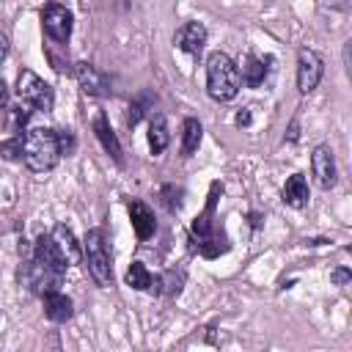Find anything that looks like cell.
Returning a JSON list of instances; mask_svg holds the SVG:
<instances>
[{"label":"cell","instance_id":"cell-1","mask_svg":"<svg viewBox=\"0 0 352 352\" xmlns=\"http://www.w3.org/2000/svg\"><path fill=\"white\" fill-rule=\"evenodd\" d=\"M66 258L58 253V248L52 245L50 234H41L33 245V256L30 261H25L22 267V283L33 292V294H50L58 292V286L66 278Z\"/></svg>","mask_w":352,"mask_h":352},{"label":"cell","instance_id":"cell-2","mask_svg":"<svg viewBox=\"0 0 352 352\" xmlns=\"http://www.w3.org/2000/svg\"><path fill=\"white\" fill-rule=\"evenodd\" d=\"M22 160L30 170L44 173L52 170L60 160V148H58V135L50 126H33L22 135Z\"/></svg>","mask_w":352,"mask_h":352},{"label":"cell","instance_id":"cell-3","mask_svg":"<svg viewBox=\"0 0 352 352\" xmlns=\"http://www.w3.org/2000/svg\"><path fill=\"white\" fill-rule=\"evenodd\" d=\"M239 69L226 52H212L206 60V94L214 102H231L239 94Z\"/></svg>","mask_w":352,"mask_h":352},{"label":"cell","instance_id":"cell-4","mask_svg":"<svg viewBox=\"0 0 352 352\" xmlns=\"http://www.w3.org/2000/svg\"><path fill=\"white\" fill-rule=\"evenodd\" d=\"M82 256L88 264L91 278L96 280V286L107 289L113 283V267H110V253H107V242H104V231L102 228H91L82 239Z\"/></svg>","mask_w":352,"mask_h":352},{"label":"cell","instance_id":"cell-5","mask_svg":"<svg viewBox=\"0 0 352 352\" xmlns=\"http://www.w3.org/2000/svg\"><path fill=\"white\" fill-rule=\"evenodd\" d=\"M16 96L25 107H33V110H44L50 113L52 104H55V94L50 88V82H44L36 72L30 69H22L19 77H16Z\"/></svg>","mask_w":352,"mask_h":352},{"label":"cell","instance_id":"cell-6","mask_svg":"<svg viewBox=\"0 0 352 352\" xmlns=\"http://www.w3.org/2000/svg\"><path fill=\"white\" fill-rule=\"evenodd\" d=\"M72 22H74L72 11H69L66 6H60V3H47V6L41 8V28H44L47 38L55 41V44H66V41H69V36H72Z\"/></svg>","mask_w":352,"mask_h":352},{"label":"cell","instance_id":"cell-7","mask_svg":"<svg viewBox=\"0 0 352 352\" xmlns=\"http://www.w3.org/2000/svg\"><path fill=\"white\" fill-rule=\"evenodd\" d=\"M322 58L314 52V50H308V47H302L300 52H297V88L302 91V94H311L316 85H319V80H322Z\"/></svg>","mask_w":352,"mask_h":352},{"label":"cell","instance_id":"cell-8","mask_svg":"<svg viewBox=\"0 0 352 352\" xmlns=\"http://www.w3.org/2000/svg\"><path fill=\"white\" fill-rule=\"evenodd\" d=\"M311 170H314V179L322 190H330L338 179V170H336V157H333V148L330 146H316L314 154H311Z\"/></svg>","mask_w":352,"mask_h":352},{"label":"cell","instance_id":"cell-9","mask_svg":"<svg viewBox=\"0 0 352 352\" xmlns=\"http://www.w3.org/2000/svg\"><path fill=\"white\" fill-rule=\"evenodd\" d=\"M74 77H77L80 88H82L88 96H110V94H113L110 80H107L96 66H91V63H85V60L74 63Z\"/></svg>","mask_w":352,"mask_h":352},{"label":"cell","instance_id":"cell-10","mask_svg":"<svg viewBox=\"0 0 352 352\" xmlns=\"http://www.w3.org/2000/svg\"><path fill=\"white\" fill-rule=\"evenodd\" d=\"M173 44H176L182 52H187V55H198V52L204 50V44H206V28H204L201 22H184V25L176 30Z\"/></svg>","mask_w":352,"mask_h":352},{"label":"cell","instance_id":"cell-11","mask_svg":"<svg viewBox=\"0 0 352 352\" xmlns=\"http://www.w3.org/2000/svg\"><path fill=\"white\" fill-rule=\"evenodd\" d=\"M50 239H52V245L58 248V253L66 258V264H80V258H82V248L77 245V239H74V234H72V228L69 226H55L52 231H50Z\"/></svg>","mask_w":352,"mask_h":352},{"label":"cell","instance_id":"cell-12","mask_svg":"<svg viewBox=\"0 0 352 352\" xmlns=\"http://www.w3.org/2000/svg\"><path fill=\"white\" fill-rule=\"evenodd\" d=\"M129 217H132V228H135V236L140 242L151 239L154 231H157V220H154V212L143 204V201H129Z\"/></svg>","mask_w":352,"mask_h":352},{"label":"cell","instance_id":"cell-13","mask_svg":"<svg viewBox=\"0 0 352 352\" xmlns=\"http://www.w3.org/2000/svg\"><path fill=\"white\" fill-rule=\"evenodd\" d=\"M283 204L292 209H302L308 204V182L302 173H292L283 184Z\"/></svg>","mask_w":352,"mask_h":352},{"label":"cell","instance_id":"cell-14","mask_svg":"<svg viewBox=\"0 0 352 352\" xmlns=\"http://www.w3.org/2000/svg\"><path fill=\"white\" fill-rule=\"evenodd\" d=\"M124 280H126V286H132L138 292H160V278H151V272L146 270L143 261H132Z\"/></svg>","mask_w":352,"mask_h":352},{"label":"cell","instance_id":"cell-15","mask_svg":"<svg viewBox=\"0 0 352 352\" xmlns=\"http://www.w3.org/2000/svg\"><path fill=\"white\" fill-rule=\"evenodd\" d=\"M94 132H96V138H99V143L104 146V151L118 162V165H124V154H121V146H118V138L113 135V129H110V124H107V118L99 113L96 118H94Z\"/></svg>","mask_w":352,"mask_h":352},{"label":"cell","instance_id":"cell-16","mask_svg":"<svg viewBox=\"0 0 352 352\" xmlns=\"http://www.w3.org/2000/svg\"><path fill=\"white\" fill-rule=\"evenodd\" d=\"M44 300V316L52 319V322H66L72 319V300L60 292H50L41 297Z\"/></svg>","mask_w":352,"mask_h":352},{"label":"cell","instance_id":"cell-17","mask_svg":"<svg viewBox=\"0 0 352 352\" xmlns=\"http://www.w3.org/2000/svg\"><path fill=\"white\" fill-rule=\"evenodd\" d=\"M168 140H170V135H168L165 116L154 113L151 121H148V148H151V154H162L168 148Z\"/></svg>","mask_w":352,"mask_h":352},{"label":"cell","instance_id":"cell-18","mask_svg":"<svg viewBox=\"0 0 352 352\" xmlns=\"http://www.w3.org/2000/svg\"><path fill=\"white\" fill-rule=\"evenodd\" d=\"M201 138H204L201 121L198 118H184V126H182V154L190 157L201 146Z\"/></svg>","mask_w":352,"mask_h":352},{"label":"cell","instance_id":"cell-19","mask_svg":"<svg viewBox=\"0 0 352 352\" xmlns=\"http://www.w3.org/2000/svg\"><path fill=\"white\" fill-rule=\"evenodd\" d=\"M264 77H267L264 60H258L256 55H248L245 63H242V77H239V80H242L248 88H258V85L264 82Z\"/></svg>","mask_w":352,"mask_h":352},{"label":"cell","instance_id":"cell-20","mask_svg":"<svg viewBox=\"0 0 352 352\" xmlns=\"http://www.w3.org/2000/svg\"><path fill=\"white\" fill-rule=\"evenodd\" d=\"M151 104H154V96H151L148 91H143V94H140V96L132 102V107H129V124L135 126V124L143 118V113H146Z\"/></svg>","mask_w":352,"mask_h":352},{"label":"cell","instance_id":"cell-21","mask_svg":"<svg viewBox=\"0 0 352 352\" xmlns=\"http://www.w3.org/2000/svg\"><path fill=\"white\" fill-rule=\"evenodd\" d=\"M0 154H3V160H8V162L22 160V135H14V138L3 140V143H0Z\"/></svg>","mask_w":352,"mask_h":352},{"label":"cell","instance_id":"cell-22","mask_svg":"<svg viewBox=\"0 0 352 352\" xmlns=\"http://www.w3.org/2000/svg\"><path fill=\"white\" fill-rule=\"evenodd\" d=\"M162 195H165V206H168L170 212H179V209H182V195H184L182 187L168 184V187H162Z\"/></svg>","mask_w":352,"mask_h":352},{"label":"cell","instance_id":"cell-23","mask_svg":"<svg viewBox=\"0 0 352 352\" xmlns=\"http://www.w3.org/2000/svg\"><path fill=\"white\" fill-rule=\"evenodd\" d=\"M28 118H30V110H28L25 104L14 107V110H11V132H22V126L28 124Z\"/></svg>","mask_w":352,"mask_h":352},{"label":"cell","instance_id":"cell-24","mask_svg":"<svg viewBox=\"0 0 352 352\" xmlns=\"http://www.w3.org/2000/svg\"><path fill=\"white\" fill-rule=\"evenodd\" d=\"M55 135H58L60 157H63V154H72V151H74V135H72V132H66V129H63V132H55Z\"/></svg>","mask_w":352,"mask_h":352},{"label":"cell","instance_id":"cell-25","mask_svg":"<svg viewBox=\"0 0 352 352\" xmlns=\"http://www.w3.org/2000/svg\"><path fill=\"white\" fill-rule=\"evenodd\" d=\"M330 278H333V283H336V286H346L352 275H349V270H346V267H338V270H336Z\"/></svg>","mask_w":352,"mask_h":352},{"label":"cell","instance_id":"cell-26","mask_svg":"<svg viewBox=\"0 0 352 352\" xmlns=\"http://www.w3.org/2000/svg\"><path fill=\"white\" fill-rule=\"evenodd\" d=\"M6 104H8V85L0 77V110H6Z\"/></svg>","mask_w":352,"mask_h":352},{"label":"cell","instance_id":"cell-27","mask_svg":"<svg viewBox=\"0 0 352 352\" xmlns=\"http://www.w3.org/2000/svg\"><path fill=\"white\" fill-rule=\"evenodd\" d=\"M6 58H8V38L0 33V63H3Z\"/></svg>","mask_w":352,"mask_h":352},{"label":"cell","instance_id":"cell-28","mask_svg":"<svg viewBox=\"0 0 352 352\" xmlns=\"http://www.w3.org/2000/svg\"><path fill=\"white\" fill-rule=\"evenodd\" d=\"M236 124H239V126H248V124H250V110L236 113Z\"/></svg>","mask_w":352,"mask_h":352},{"label":"cell","instance_id":"cell-29","mask_svg":"<svg viewBox=\"0 0 352 352\" xmlns=\"http://www.w3.org/2000/svg\"><path fill=\"white\" fill-rule=\"evenodd\" d=\"M289 140H297V121H292L289 126Z\"/></svg>","mask_w":352,"mask_h":352},{"label":"cell","instance_id":"cell-30","mask_svg":"<svg viewBox=\"0 0 352 352\" xmlns=\"http://www.w3.org/2000/svg\"><path fill=\"white\" fill-rule=\"evenodd\" d=\"M250 220H253V228H258V226H261V217H258V214H250Z\"/></svg>","mask_w":352,"mask_h":352}]
</instances>
